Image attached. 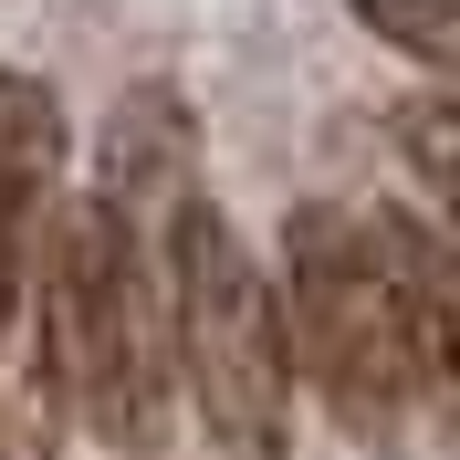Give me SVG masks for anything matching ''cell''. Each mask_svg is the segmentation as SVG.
<instances>
[{
    "label": "cell",
    "mask_w": 460,
    "mask_h": 460,
    "mask_svg": "<svg viewBox=\"0 0 460 460\" xmlns=\"http://www.w3.org/2000/svg\"><path fill=\"white\" fill-rule=\"evenodd\" d=\"M42 376H53V398H74V419L105 450H126V460L168 450V356H157L146 272H137V241H126L115 199H63V220H53Z\"/></svg>",
    "instance_id": "1"
},
{
    "label": "cell",
    "mask_w": 460,
    "mask_h": 460,
    "mask_svg": "<svg viewBox=\"0 0 460 460\" xmlns=\"http://www.w3.org/2000/svg\"><path fill=\"white\" fill-rule=\"evenodd\" d=\"M168 314H178V376H189L209 439H230L241 460H283V387H293L283 304H272V272L252 261L241 220L199 189L168 209Z\"/></svg>",
    "instance_id": "2"
},
{
    "label": "cell",
    "mask_w": 460,
    "mask_h": 460,
    "mask_svg": "<svg viewBox=\"0 0 460 460\" xmlns=\"http://www.w3.org/2000/svg\"><path fill=\"white\" fill-rule=\"evenodd\" d=\"M283 293H293V356L314 367L324 408H335L356 439H387L398 429L408 387V314H398V283L376 261V230L335 199H304L283 220Z\"/></svg>",
    "instance_id": "3"
},
{
    "label": "cell",
    "mask_w": 460,
    "mask_h": 460,
    "mask_svg": "<svg viewBox=\"0 0 460 460\" xmlns=\"http://www.w3.org/2000/svg\"><path fill=\"white\" fill-rule=\"evenodd\" d=\"M367 230H376V261H387L398 314H408V367H419V387H429L439 429L460 439V261L439 252L408 209H376Z\"/></svg>",
    "instance_id": "4"
},
{
    "label": "cell",
    "mask_w": 460,
    "mask_h": 460,
    "mask_svg": "<svg viewBox=\"0 0 460 460\" xmlns=\"http://www.w3.org/2000/svg\"><path fill=\"white\" fill-rule=\"evenodd\" d=\"M189 168H199V126H189V105H178L168 84H137L126 105H115L105 126V189L94 199H157V189H189Z\"/></svg>",
    "instance_id": "5"
},
{
    "label": "cell",
    "mask_w": 460,
    "mask_h": 460,
    "mask_svg": "<svg viewBox=\"0 0 460 460\" xmlns=\"http://www.w3.org/2000/svg\"><path fill=\"white\" fill-rule=\"evenodd\" d=\"M63 178V105L31 74H0V199L42 209V189Z\"/></svg>",
    "instance_id": "6"
},
{
    "label": "cell",
    "mask_w": 460,
    "mask_h": 460,
    "mask_svg": "<svg viewBox=\"0 0 460 460\" xmlns=\"http://www.w3.org/2000/svg\"><path fill=\"white\" fill-rule=\"evenodd\" d=\"M345 11H356L387 53H408V63H429V74L460 84V0H345Z\"/></svg>",
    "instance_id": "7"
},
{
    "label": "cell",
    "mask_w": 460,
    "mask_h": 460,
    "mask_svg": "<svg viewBox=\"0 0 460 460\" xmlns=\"http://www.w3.org/2000/svg\"><path fill=\"white\" fill-rule=\"evenodd\" d=\"M398 157L439 189V209L460 220V105H408L398 115Z\"/></svg>",
    "instance_id": "8"
},
{
    "label": "cell",
    "mask_w": 460,
    "mask_h": 460,
    "mask_svg": "<svg viewBox=\"0 0 460 460\" xmlns=\"http://www.w3.org/2000/svg\"><path fill=\"white\" fill-rule=\"evenodd\" d=\"M22 230H31V209L0 199V345H11V324H22Z\"/></svg>",
    "instance_id": "9"
}]
</instances>
